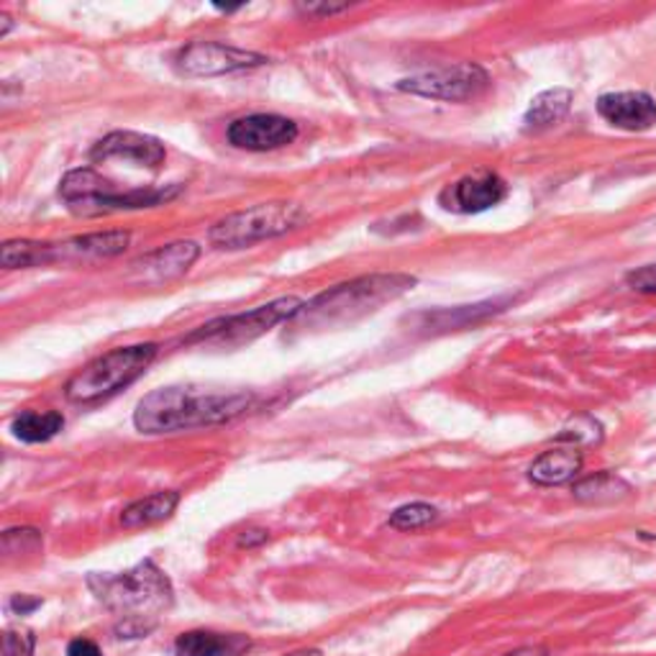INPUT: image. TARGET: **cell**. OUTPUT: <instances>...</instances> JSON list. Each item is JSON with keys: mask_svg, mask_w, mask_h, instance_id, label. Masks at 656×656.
<instances>
[{"mask_svg": "<svg viewBox=\"0 0 656 656\" xmlns=\"http://www.w3.org/2000/svg\"><path fill=\"white\" fill-rule=\"evenodd\" d=\"M88 587L118 618V638L147 636L174 600L170 579L151 559H144L121 575H90Z\"/></svg>", "mask_w": 656, "mask_h": 656, "instance_id": "cell-1", "label": "cell"}, {"mask_svg": "<svg viewBox=\"0 0 656 656\" xmlns=\"http://www.w3.org/2000/svg\"><path fill=\"white\" fill-rule=\"evenodd\" d=\"M255 398L247 393H205L195 387H159L144 395L134 410L142 433H174L228 423L247 414Z\"/></svg>", "mask_w": 656, "mask_h": 656, "instance_id": "cell-2", "label": "cell"}, {"mask_svg": "<svg viewBox=\"0 0 656 656\" xmlns=\"http://www.w3.org/2000/svg\"><path fill=\"white\" fill-rule=\"evenodd\" d=\"M416 285L410 274H367L344 285H337L326 293L303 303V308L293 318V328H328L354 324L370 313L383 308L385 303L398 301Z\"/></svg>", "mask_w": 656, "mask_h": 656, "instance_id": "cell-3", "label": "cell"}, {"mask_svg": "<svg viewBox=\"0 0 656 656\" xmlns=\"http://www.w3.org/2000/svg\"><path fill=\"white\" fill-rule=\"evenodd\" d=\"M178 193L180 185L121 190L116 182L105 180L103 174L90 170V167L67 172L63 182H59V197H63L75 216L82 218L109 216V213L116 211L155 208V205L172 201Z\"/></svg>", "mask_w": 656, "mask_h": 656, "instance_id": "cell-4", "label": "cell"}, {"mask_svg": "<svg viewBox=\"0 0 656 656\" xmlns=\"http://www.w3.org/2000/svg\"><path fill=\"white\" fill-rule=\"evenodd\" d=\"M157 344L113 349V352L98 357L78 375L70 377V383L65 385V398L78 403V406H93V403L111 398V395L136 383L149 370V364L157 360Z\"/></svg>", "mask_w": 656, "mask_h": 656, "instance_id": "cell-5", "label": "cell"}, {"mask_svg": "<svg viewBox=\"0 0 656 656\" xmlns=\"http://www.w3.org/2000/svg\"><path fill=\"white\" fill-rule=\"evenodd\" d=\"M305 218L308 216L297 203H257L251 208L236 211L231 216L216 220L208 231V241L216 249H247L259 241L293 231Z\"/></svg>", "mask_w": 656, "mask_h": 656, "instance_id": "cell-6", "label": "cell"}, {"mask_svg": "<svg viewBox=\"0 0 656 656\" xmlns=\"http://www.w3.org/2000/svg\"><path fill=\"white\" fill-rule=\"evenodd\" d=\"M303 308V301L295 295L278 297V301L257 305V308L234 313V316L213 318L185 339L188 344H218V347H241L272 331L278 324L293 320Z\"/></svg>", "mask_w": 656, "mask_h": 656, "instance_id": "cell-7", "label": "cell"}, {"mask_svg": "<svg viewBox=\"0 0 656 656\" xmlns=\"http://www.w3.org/2000/svg\"><path fill=\"white\" fill-rule=\"evenodd\" d=\"M487 86H490V78H487L483 67L456 65V67H444V70L423 72V75H416V78L400 80L398 90L421 98H433V101L460 103L485 93Z\"/></svg>", "mask_w": 656, "mask_h": 656, "instance_id": "cell-8", "label": "cell"}, {"mask_svg": "<svg viewBox=\"0 0 656 656\" xmlns=\"http://www.w3.org/2000/svg\"><path fill=\"white\" fill-rule=\"evenodd\" d=\"M174 63H178V70L190 78H216V75L255 70L267 63V57L257 52L236 49L231 44L193 42L178 52Z\"/></svg>", "mask_w": 656, "mask_h": 656, "instance_id": "cell-9", "label": "cell"}, {"mask_svg": "<svg viewBox=\"0 0 656 656\" xmlns=\"http://www.w3.org/2000/svg\"><path fill=\"white\" fill-rule=\"evenodd\" d=\"M228 144L244 151H272L297 139V124L278 113H251L228 126Z\"/></svg>", "mask_w": 656, "mask_h": 656, "instance_id": "cell-10", "label": "cell"}, {"mask_svg": "<svg viewBox=\"0 0 656 656\" xmlns=\"http://www.w3.org/2000/svg\"><path fill=\"white\" fill-rule=\"evenodd\" d=\"M132 234L128 231H101L75 236V239L59 244H42V267L44 264H86L98 259H111L124 255Z\"/></svg>", "mask_w": 656, "mask_h": 656, "instance_id": "cell-11", "label": "cell"}, {"mask_svg": "<svg viewBox=\"0 0 656 656\" xmlns=\"http://www.w3.org/2000/svg\"><path fill=\"white\" fill-rule=\"evenodd\" d=\"M508 185L500 174L495 172H475L467 178L456 180L454 185L444 188L439 195V203L452 213H483L487 208H495L500 201H506Z\"/></svg>", "mask_w": 656, "mask_h": 656, "instance_id": "cell-12", "label": "cell"}, {"mask_svg": "<svg viewBox=\"0 0 656 656\" xmlns=\"http://www.w3.org/2000/svg\"><path fill=\"white\" fill-rule=\"evenodd\" d=\"M197 257H201V247L195 241L167 244V247H159L132 262L128 278L142 282V285H162V282L182 278L195 264Z\"/></svg>", "mask_w": 656, "mask_h": 656, "instance_id": "cell-13", "label": "cell"}, {"mask_svg": "<svg viewBox=\"0 0 656 656\" xmlns=\"http://www.w3.org/2000/svg\"><path fill=\"white\" fill-rule=\"evenodd\" d=\"M167 149L165 144L149 134L136 132H111L95 144L90 151L93 162H105V159H121L136 167H159L165 162Z\"/></svg>", "mask_w": 656, "mask_h": 656, "instance_id": "cell-14", "label": "cell"}, {"mask_svg": "<svg viewBox=\"0 0 656 656\" xmlns=\"http://www.w3.org/2000/svg\"><path fill=\"white\" fill-rule=\"evenodd\" d=\"M598 113L608 124L625 132H646L656 124V103L648 93L641 90H625V93H606L598 98Z\"/></svg>", "mask_w": 656, "mask_h": 656, "instance_id": "cell-15", "label": "cell"}, {"mask_svg": "<svg viewBox=\"0 0 656 656\" xmlns=\"http://www.w3.org/2000/svg\"><path fill=\"white\" fill-rule=\"evenodd\" d=\"M247 648L249 638L216 631H188L174 641V656H241Z\"/></svg>", "mask_w": 656, "mask_h": 656, "instance_id": "cell-16", "label": "cell"}, {"mask_svg": "<svg viewBox=\"0 0 656 656\" xmlns=\"http://www.w3.org/2000/svg\"><path fill=\"white\" fill-rule=\"evenodd\" d=\"M579 470H583V452H579L577 446H556L548 449V452L541 454L539 460L531 464L529 477L536 485L552 487L575 479Z\"/></svg>", "mask_w": 656, "mask_h": 656, "instance_id": "cell-17", "label": "cell"}, {"mask_svg": "<svg viewBox=\"0 0 656 656\" xmlns=\"http://www.w3.org/2000/svg\"><path fill=\"white\" fill-rule=\"evenodd\" d=\"M508 301H487V303H477V305H460V308H441V310H426L421 316H416L414 320L418 328H426V331H449V328H462L475 324V320H483L493 313H500L506 308Z\"/></svg>", "mask_w": 656, "mask_h": 656, "instance_id": "cell-18", "label": "cell"}, {"mask_svg": "<svg viewBox=\"0 0 656 656\" xmlns=\"http://www.w3.org/2000/svg\"><path fill=\"white\" fill-rule=\"evenodd\" d=\"M572 105V90L567 88H552L544 90L533 98L529 111L523 116V128L525 132H546L564 121V116L569 113Z\"/></svg>", "mask_w": 656, "mask_h": 656, "instance_id": "cell-19", "label": "cell"}, {"mask_svg": "<svg viewBox=\"0 0 656 656\" xmlns=\"http://www.w3.org/2000/svg\"><path fill=\"white\" fill-rule=\"evenodd\" d=\"M178 506H180L178 490L155 493L149 495V498H142L132 502L128 508H124V513H121V525H124V529H144V525H155L159 521H167Z\"/></svg>", "mask_w": 656, "mask_h": 656, "instance_id": "cell-20", "label": "cell"}, {"mask_svg": "<svg viewBox=\"0 0 656 656\" xmlns=\"http://www.w3.org/2000/svg\"><path fill=\"white\" fill-rule=\"evenodd\" d=\"M65 429V416L57 410L49 414H36V410H24L11 421L13 437L24 444H44V441L55 439Z\"/></svg>", "mask_w": 656, "mask_h": 656, "instance_id": "cell-21", "label": "cell"}, {"mask_svg": "<svg viewBox=\"0 0 656 656\" xmlns=\"http://www.w3.org/2000/svg\"><path fill=\"white\" fill-rule=\"evenodd\" d=\"M631 487L618 479L615 475H608V472H600V475L579 479L575 485V498L585 502H613L618 498H625Z\"/></svg>", "mask_w": 656, "mask_h": 656, "instance_id": "cell-22", "label": "cell"}, {"mask_svg": "<svg viewBox=\"0 0 656 656\" xmlns=\"http://www.w3.org/2000/svg\"><path fill=\"white\" fill-rule=\"evenodd\" d=\"M0 262L5 270H29V267H42V241H5L0 251Z\"/></svg>", "mask_w": 656, "mask_h": 656, "instance_id": "cell-23", "label": "cell"}, {"mask_svg": "<svg viewBox=\"0 0 656 656\" xmlns=\"http://www.w3.org/2000/svg\"><path fill=\"white\" fill-rule=\"evenodd\" d=\"M439 521V510L429 506V502H410V506H400L393 510L391 525L398 531H418L429 529L431 523Z\"/></svg>", "mask_w": 656, "mask_h": 656, "instance_id": "cell-24", "label": "cell"}, {"mask_svg": "<svg viewBox=\"0 0 656 656\" xmlns=\"http://www.w3.org/2000/svg\"><path fill=\"white\" fill-rule=\"evenodd\" d=\"M36 638L29 629H9L3 633V656H34Z\"/></svg>", "mask_w": 656, "mask_h": 656, "instance_id": "cell-25", "label": "cell"}, {"mask_svg": "<svg viewBox=\"0 0 656 656\" xmlns=\"http://www.w3.org/2000/svg\"><path fill=\"white\" fill-rule=\"evenodd\" d=\"M629 285L638 293H656V264L641 267V270L629 274Z\"/></svg>", "mask_w": 656, "mask_h": 656, "instance_id": "cell-26", "label": "cell"}, {"mask_svg": "<svg viewBox=\"0 0 656 656\" xmlns=\"http://www.w3.org/2000/svg\"><path fill=\"white\" fill-rule=\"evenodd\" d=\"M67 656H103V652L90 638H75L67 646Z\"/></svg>", "mask_w": 656, "mask_h": 656, "instance_id": "cell-27", "label": "cell"}, {"mask_svg": "<svg viewBox=\"0 0 656 656\" xmlns=\"http://www.w3.org/2000/svg\"><path fill=\"white\" fill-rule=\"evenodd\" d=\"M305 13H310V16H333V13H341L347 11L349 5L341 3V5H331V3H308V5H301Z\"/></svg>", "mask_w": 656, "mask_h": 656, "instance_id": "cell-28", "label": "cell"}, {"mask_svg": "<svg viewBox=\"0 0 656 656\" xmlns=\"http://www.w3.org/2000/svg\"><path fill=\"white\" fill-rule=\"evenodd\" d=\"M39 606H42L39 598H26V595H16V598L11 600V610H16L19 615H29Z\"/></svg>", "mask_w": 656, "mask_h": 656, "instance_id": "cell-29", "label": "cell"}, {"mask_svg": "<svg viewBox=\"0 0 656 656\" xmlns=\"http://www.w3.org/2000/svg\"><path fill=\"white\" fill-rule=\"evenodd\" d=\"M267 541V531H244V536L239 539V546H257Z\"/></svg>", "mask_w": 656, "mask_h": 656, "instance_id": "cell-30", "label": "cell"}, {"mask_svg": "<svg viewBox=\"0 0 656 656\" xmlns=\"http://www.w3.org/2000/svg\"><path fill=\"white\" fill-rule=\"evenodd\" d=\"M506 656H546V648H541V646H525V648H518V652L506 654Z\"/></svg>", "mask_w": 656, "mask_h": 656, "instance_id": "cell-31", "label": "cell"}, {"mask_svg": "<svg viewBox=\"0 0 656 656\" xmlns=\"http://www.w3.org/2000/svg\"><path fill=\"white\" fill-rule=\"evenodd\" d=\"M0 21H3V29H0V39H5V36H9V32H11V26H13V21H11V16H0Z\"/></svg>", "mask_w": 656, "mask_h": 656, "instance_id": "cell-32", "label": "cell"}, {"mask_svg": "<svg viewBox=\"0 0 656 656\" xmlns=\"http://www.w3.org/2000/svg\"><path fill=\"white\" fill-rule=\"evenodd\" d=\"M287 656H324V652H318V648H297V652Z\"/></svg>", "mask_w": 656, "mask_h": 656, "instance_id": "cell-33", "label": "cell"}]
</instances>
